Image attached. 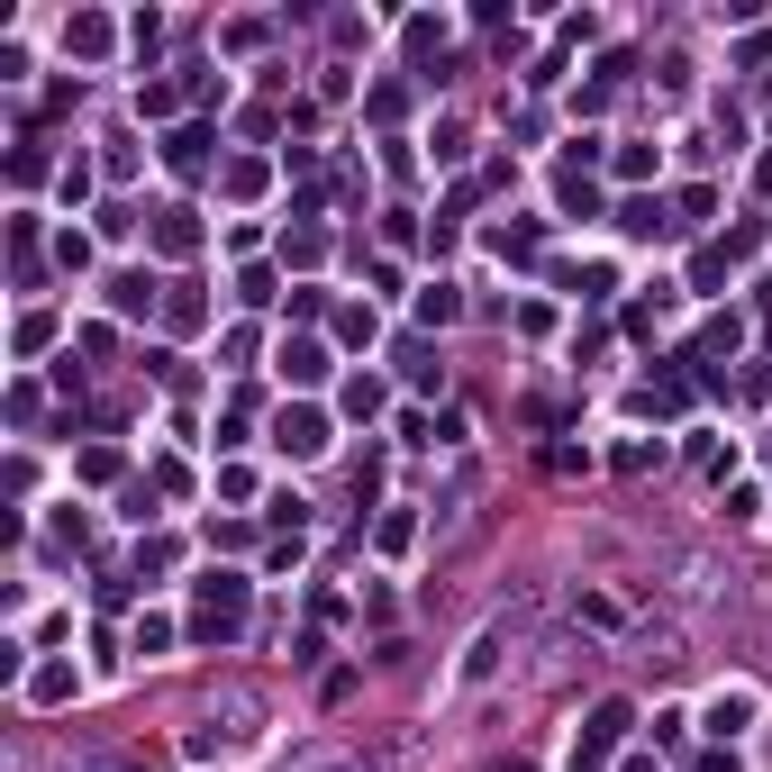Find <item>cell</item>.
I'll list each match as a JSON object with an SVG mask.
<instances>
[{
	"label": "cell",
	"instance_id": "6da1fadb",
	"mask_svg": "<svg viewBox=\"0 0 772 772\" xmlns=\"http://www.w3.org/2000/svg\"><path fill=\"white\" fill-rule=\"evenodd\" d=\"M427 737H337V746H309L291 754V772H418Z\"/></svg>",
	"mask_w": 772,
	"mask_h": 772
},
{
	"label": "cell",
	"instance_id": "7a4b0ae2",
	"mask_svg": "<svg viewBox=\"0 0 772 772\" xmlns=\"http://www.w3.org/2000/svg\"><path fill=\"white\" fill-rule=\"evenodd\" d=\"M282 446H291V455H318V446H327V436H318V418L301 410V418H282Z\"/></svg>",
	"mask_w": 772,
	"mask_h": 772
}]
</instances>
